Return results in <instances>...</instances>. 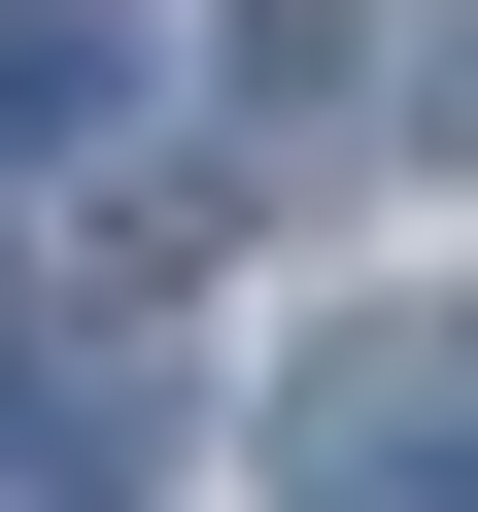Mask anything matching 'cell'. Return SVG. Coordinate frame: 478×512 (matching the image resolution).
<instances>
[{
  "label": "cell",
  "mask_w": 478,
  "mask_h": 512,
  "mask_svg": "<svg viewBox=\"0 0 478 512\" xmlns=\"http://www.w3.org/2000/svg\"><path fill=\"white\" fill-rule=\"evenodd\" d=\"M274 512H478V274L308 308V376H274Z\"/></svg>",
  "instance_id": "obj_1"
},
{
  "label": "cell",
  "mask_w": 478,
  "mask_h": 512,
  "mask_svg": "<svg viewBox=\"0 0 478 512\" xmlns=\"http://www.w3.org/2000/svg\"><path fill=\"white\" fill-rule=\"evenodd\" d=\"M0 137H35V171L137 137V0H0Z\"/></svg>",
  "instance_id": "obj_2"
},
{
  "label": "cell",
  "mask_w": 478,
  "mask_h": 512,
  "mask_svg": "<svg viewBox=\"0 0 478 512\" xmlns=\"http://www.w3.org/2000/svg\"><path fill=\"white\" fill-rule=\"evenodd\" d=\"M0 512H69V444H35V410H0Z\"/></svg>",
  "instance_id": "obj_3"
}]
</instances>
